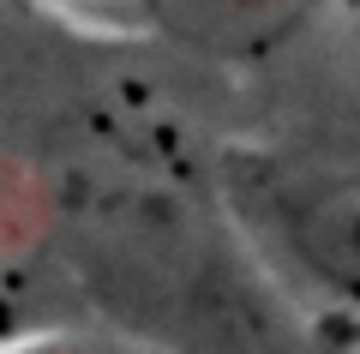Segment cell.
<instances>
[{"label":"cell","mask_w":360,"mask_h":354,"mask_svg":"<svg viewBox=\"0 0 360 354\" xmlns=\"http://www.w3.org/2000/svg\"><path fill=\"white\" fill-rule=\"evenodd\" d=\"M150 30L205 61H264L276 54L319 0H132Z\"/></svg>","instance_id":"1"},{"label":"cell","mask_w":360,"mask_h":354,"mask_svg":"<svg viewBox=\"0 0 360 354\" xmlns=\"http://www.w3.org/2000/svg\"><path fill=\"white\" fill-rule=\"evenodd\" d=\"M276 241L312 289L360 312V198L288 192V198H276Z\"/></svg>","instance_id":"2"},{"label":"cell","mask_w":360,"mask_h":354,"mask_svg":"<svg viewBox=\"0 0 360 354\" xmlns=\"http://www.w3.org/2000/svg\"><path fill=\"white\" fill-rule=\"evenodd\" d=\"M0 354H120V348H103V342H84V336H37V342H18V348H0Z\"/></svg>","instance_id":"3"},{"label":"cell","mask_w":360,"mask_h":354,"mask_svg":"<svg viewBox=\"0 0 360 354\" xmlns=\"http://www.w3.org/2000/svg\"><path fill=\"white\" fill-rule=\"evenodd\" d=\"M348 6H360V0H348Z\"/></svg>","instance_id":"4"}]
</instances>
